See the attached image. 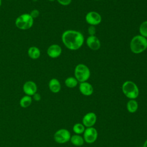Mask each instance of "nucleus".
I'll list each match as a JSON object with an SVG mask.
<instances>
[{
    "label": "nucleus",
    "instance_id": "f257e3e1",
    "mask_svg": "<svg viewBox=\"0 0 147 147\" xmlns=\"http://www.w3.org/2000/svg\"><path fill=\"white\" fill-rule=\"evenodd\" d=\"M61 41L64 46L71 51L79 49L84 44V37L79 31L68 29L61 34Z\"/></svg>",
    "mask_w": 147,
    "mask_h": 147
},
{
    "label": "nucleus",
    "instance_id": "f03ea898",
    "mask_svg": "<svg viewBox=\"0 0 147 147\" xmlns=\"http://www.w3.org/2000/svg\"><path fill=\"white\" fill-rule=\"evenodd\" d=\"M130 51L134 54H140L146 50L147 38L140 34L134 36L130 42Z\"/></svg>",
    "mask_w": 147,
    "mask_h": 147
},
{
    "label": "nucleus",
    "instance_id": "7ed1b4c3",
    "mask_svg": "<svg viewBox=\"0 0 147 147\" xmlns=\"http://www.w3.org/2000/svg\"><path fill=\"white\" fill-rule=\"evenodd\" d=\"M122 91L123 94L130 99H136L140 94L137 85L133 81L126 80L122 85Z\"/></svg>",
    "mask_w": 147,
    "mask_h": 147
},
{
    "label": "nucleus",
    "instance_id": "20e7f679",
    "mask_svg": "<svg viewBox=\"0 0 147 147\" xmlns=\"http://www.w3.org/2000/svg\"><path fill=\"white\" fill-rule=\"evenodd\" d=\"M91 76V71L87 65L80 63L76 65L74 69V77L78 82H87Z\"/></svg>",
    "mask_w": 147,
    "mask_h": 147
},
{
    "label": "nucleus",
    "instance_id": "39448f33",
    "mask_svg": "<svg viewBox=\"0 0 147 147\" xmlns=\"http://www.w3.org/2000/svg\"><path fill=\"white\" fill-rule=\"evenodd\" d=\"M34 23V19L29 13H24L19 16L15 21V25L20 30H28L31 28Z\"/></svg>",
    "mask_w": 147,
    "mask_h": 147
},
{
    "label": "nucleus",
    "instance_id": "423d86ee",
    "mask_svg": "<svg viewBox=\"0 0 147 147\" xmlns=\"http://www.w3.org/2000/svg\"><path fill=\"white\" fill-rule=\"evenodd\" d=\"M71 137V135L69 130L66 129H60L55 133L53 138L56 142L63 144L70 141Z\"/></svg>",
    "mask_w": 147,
    "mask_h": 147
},
{
    "label": "nucleus",
    "instance_id": "0eeeda50",
    "mask_svg": "<svg viewBox=\"0 0 147 147\" xmlns=\"http://www.w3.org/2000/svg\"><path fill=\"white\" fill-rule=\"evenodd\" d=\"M85 20L88 25L96 26L101 22L102 16L97 11H90L86 14Z\"/></svg>",
    "mask_w": 147,
    "mask_h": 147
},
{
    "label": "nucleus",
    "instance_id": "6e6552de",
    "mask_svg": "<svg viewBox=\"0 0 147 147\" xmlns=\"http://www.w3.org/2000/svg\"><path fill=\"white\" fill-rule=\"evenodd\" d=\"M98 131L94 127H87L83 133L84 142L87 144L94 143L98 138Z\"/></svg>",
    "mask_w": 147,
    "mask_h": 147
},
{
    "label": "nucleus",
    "instance_id": "1a4fd4ad",
    "mask_svg": "<svg viewBox=\"0 0 147 147\" xmlns=\"http://www.w3.org/2000/svg\"><path fill=\"white\" fill-rule=\"evenodd\" d=\"M24 92L26 95L32 96L37 91V86L35 82L32 80L26 81L22 87Z\"/></svg>",
    "mask_w": 147,
    "mask_h": 147
},
{
    "label": "nucleus",
    "instance_id": "9d476101",
    "mask_svg": "<svg viewBox=\"0 0 147 147\" xmlns=\"http://www.w3.org/2000/svg\"><path fill=\"white\" fill-rule=\"evenodd\" d=\"M87 46L92 51H97L100 49L101 43L99 39L95 36H89L86 40Z\"/></svg>",
    "mask_w": 147,
    "mask_h": 147
},
{
    "label": "nucleus",
    "instance_id": "9b49d317",
    "mask_svg": "<svg viewBox=\"0 0 147 147\" xmlns=\"http://www.w3.org/2000/svg\"><path fill=\"white\" fill-rule=\"evenodd\" d=\"M47 53L49 57L56 59L59 57L61 55L62 48L59 45L53 44L48 48Z\"/></svg>",
    "mask_w": 147,
    "mask_h": 147
},
{
    "label": "nucleus",
    "instance_id": "f8f14e48",
    "mask_svg": "<svg viewBox=\"0 0 147 147\" xmlns=\"http://www.w3.org/2000/svg\"><path fill=\"white\" fill-rule=\"evenodd\" d=\"M96 115L93 112H89L84 115L82 119V123L86 127H93L96 122Z\"/></svg>",
    "mask_w": 147,
    "mask_h": 147
},
{
    "label": "nucleus",
    "instance_id": "ddd939ff",
    "mask_svg": "<svg viewBox=\"0 0 147 147\" xmlns=\"http://www.w3.org/2000/svg\"><path fill=\"white\" fill-rule=\"evenodd\" d=\"M79 90L80 93L84 96H90L94 92V88L92 86L87 82L80 83Z\"/></svg>",
    "mask_w": 147,
    "mask_h": 147
},
{
    "label": "nucleus",
    "instance_id": "4468645a",
    "mask_svg": "<svg viewBox=\"0 0 147 147\" xmlns=\"http://www.w3.org/2000/svg\"><path fill=\"white\" fill-rule=\"evenodd\" d=\"M49 90L53 93H58L61 90V84L56 78L51 79L48 83Z\"/></svg>",
    "mask_w": 147,
    "mask_h": 147
},
{
    "label": "nucleus",
    "instance_id": "2eb2a0df",
    "mask_svg": "<svg viewBox=\"0 0 147 147\" xmlns=\"http://www.w3.org/2000/svg\"><path fill=\"white\" fill-rule=\"evenodd\" d=\"M28 55L29 57L33 60L38 59L41 56V51L40 49L35 46L29 47L28 50Z\"/></svg>",
    "mask_w": 147,
    "mask_h": 147
},
{
    "label": "nucleus",
    "instance_id": "dca6fc26",
    "mask_svg": "<svg viewBox=\"0 0 147 147\" xmlns=\"http://www.w3.org/2000/svg\"><path fill=\"white\" fill-rule=\"evenodd\" d=\"M70 141L75 146H82L84 143V140L83 137H82L79 134H74L71 136L70 138Z\"/></svg>",
    "mask_w": 147,
    "mask_h": 147
},
{
    "label": "nucleus",
    "instance_id": "f3484780",
    "mask_svg": "<svg viewBox=\"0 0 147 147\" xmlns=\"http://www.w3.org/2000/svg\"><path fill=\"white\" fill-rule=\"evenodd\" d=\"M126 108L129 113H134L138 108V102L135 99H130L126 104Z\"/></svg>",
    "mask_w": 147,
    "mask_h": 147
},
{
    "label": "nucleus",
    "instance_id": "a211bd4d",
    "mask_svg": "<svg viewBox=\"0 0 147 147\" xmlns=\"http://www.w3.org/2000/svg\"><path fill=\"white\" fill-rule=\"evenodd\" d=\"M32 97L25 95L22 96L20 100V105L22 108H27L29 107L32 103Z\"/></svg>",
    "mask_w": 147,
    "mask_h": 147
},
{
    "label": "nucleus",
    "instance_id": "6ab92c4d",
    "mask_svg": "<svg viewBox=\"0 0 147 147\" xmlns=\"http://www.w3.org/2000/svg\"><path fill=\"white\" fill-rule=\"evenodd\" d=\"M78 81L77 79L73 76H69L67 78L65 79L64 81V84L65 85L70 88H72L75 87L78 84Z\"/></svg>",
    "mask_w": 147,
    "mask_h": 147
},
{
    "label": "nucleus",
    "instance_id": "aec40b11",
    "mask_svg": "<svg viewBox=\"0 0 147 147\" xmlns=\"http://www.w3.org/2000/svg\"><path fill=\"white\" fill-rule=\"evenodd\" d=\"M73 131L76 134H81L84 133L85 130V126L83 125V123H76L73 126Z\"/></svg>",
    "mask_w": 147,
    "mask_h": 147
},
{
    "label": "nucleus",
    "instance_id": "412c9836",
    "mask_svg": "<svg viewBox=\"0 0 147 147\" xmlns=\"http://www.w3.org/2000/svg\"><path fill=\"white\" fill-rule=\"evenodd\" d=\"M140 34L147 38V20L143 21L139 26Z\"/></svg>",
    "mask_w": 147,
    "mask_h": 147
},
{
    "label": "nucleus",
    "instance_id": "4be33fe9",
    "mask_svg": "<svg viewBox=\"0 0 147 147\" xmlns=\"http://www.w3.org/2000/svg\"><path fill=\"white\" fill-rule=\"evenodd\" d=\"M87 32H88V33L89 36H94L95 34V33H96V28H95V26L90 25L88 27Z\"/></svg>",
    "mask_w": 147,
    "mask_h": 147
},
{
    "label": "nucleus",
    "instance_id": "5701e85b",
    "mask_svg": "<svg viewBox=\"0 0 147 147\" xmlns=\"http://www.w3.org/2000/svg\"><path fill=\"white\" fill-rule=\"evenodd\" d=\"M29 14L31 16V17H32L33 19H34V18H37V17L39 16V15H40V11H39V10H37V9H33V10H32L30 11V13H29Z\"/></svg>",
    "mask_w": 147,
    "mask_h": 147
},
{
    "label": "nucleus",
    "instance_id": "b1692460",
    "mask_svg": "<svg viewBox=\"0 0 147 147\" xmlns=\"http://www.w3.org/2000/svg\"><path fill=\"white\" fill-rule=\"evenodd\" d=\"M57 2L63 6H68L72 2V0H56Z\"/></svg>",
    "mask_w": 147,
    "mask_h": 147
},
{
    "label": "nucleus",
    "instance_id": "393cba45",
    "mask_svg": "<svg viewBox=\"0 0 147 147\" xmlns=\"http://www.w3.org/2000/svg\"><path fill=\"white\" fill-rule=\"evenodd\" d=\"M32 97H33V99L34 100L36 101V102L40 101V100H41V95H40L39 93H38V92L35 93V94L32 96Z\"/></svg>",
    "mask_w": 147,
    "mask_h": 147
},
{
    "label": "nucleus",
    "instance_id": "a878e982",
    "mask_svg": "<svg viewBox=\"0 0 147 147\" xmlns=\"http://www.w3.org/2000/svg\"><path fill=\"white\" fill-rule=\"evenodd\" d=\"M143 147H147V140L145 141V142L143 145Z\"/></svg>",
    "mask_w": 147,
    "mask_h": 147
},
{
    "label": "nucleus",
    "instance_id": "bb28decb",
    "mask_svg": "<svg viewBox=\"0 0 147 147\" xmlns=\"http://www.w3.org/2000/svg\"><path fill=\"white\" fill-rule=\"evenodd\" d=\"M49 1H50V2H53V1H56V0H48Z\"/></svg>",
    "mask_w": 147,
    "mask_h": 147
},
{
    "label": "nucleus",
    "instance_id": "cd10ccee",
    "mask_svg": "<svg viewBox=\"0 0 147 147\" xmlns=\"http://www.w3.org/2000/svg\"><path fill=\"white\" fill-rule=\"evenodd\" d=\"M1 4H2V0H0V7L1 6Z\"/></svg>",
    "mask_w": 147,
    "mask_h": 147
},
{
    "label": "nucleus",
    "instance_id": "c85d7f7f",
    "mask_svg": "<svg viewBox=\"0 0 147 147\" xmlns=\"http://www.w3.org/2000/svg\"><path fill=\"white\" fill-rule=\"evenodd\" d=\"M33 1H34V2H36V1H37L38 0H33Z\"/></svg>",
    "mask_w": 147,
    "mask_h": 147
},
{
    "label": "nucleus",
    "instance_id": "c756f323",
    "mask_svg": "<svg viewBox=\"0 0 147 147\" xmlns=\"http://www.w3.org/2000/svg\"><path fill=\"white\" fill-rule=\"evenodd\" d=\"M94 1H100V0H94Z\"/></svg>",
    "mask_w": 147,
    "mask_h": 147
},
{
    "label": "nucleus",
    "instance_id": "7c9ffc66",
    "mask_svg": "<svg viewBox=\"0 0 147 147\" xmlns=\"http://www.w3.org/2000/svg\"><path fill=\"white\" fill-rule=\"evenodd\" d=\"M146 50H147V48H146Z\"/></svg>",
    "mask_w": 147,
    "mask_h": 147
}]
</instances>
